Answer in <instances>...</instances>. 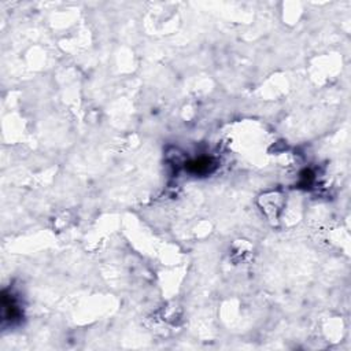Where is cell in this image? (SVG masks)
<instances>
[{
	"instance_id": "obj_1",
	"label": "cell",
	"mask_w": 351,
	"mask_h": 351,
	"mask_svg": "<svg viewBox=\"0 0 351 351\" xmlns=\"http://www.w3.org/2000/svg\"><path fill=\"white\" fill-rule=\"evenodd\" d=\"M211 166V161L208 158H199L192 161L189 164L186 165V169L189 170L193 175H203V173H207Z\"/></svg>"
}]
</instances>
